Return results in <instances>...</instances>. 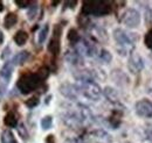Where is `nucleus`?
<instances>
[{"instance_id":"f257e3e1","label":"nucleus","mask_w":152,"mask_h":143,"mask_svg":"<svg viewBox=\"0 0 152 143\" xmlns=\"http://www.w3.org/2000/svg\"><path fill=\"white\" fill-rule=\"evenodd\" d=\"M115 42L117 43V51L119 55L125 56V55L132 54V50L134 49V43L138 40V36L134 33L126 32L122 28H116L113 33Z\"/></svg>"},{"instance_id":"f03ea898","label":"nucleus","mask_w":152,"mask_h":143,"mask_svg":"<svg viewBox=\"0 0 152 143\" xmlns=\"http://www.w3.org/2000/svg\"><path fill=\"white\" fill-rule=\"evenodd\" d=\"M43 83V79L37 72H27L23 73L17 82V89L20 91L21 94H29L38 90L41 84Z\"/></svg>"},{"instance_id":"7ed1b4c3","label":"nucleus","mask_w":152,"mask_h":143,"mask_svg":"<svg viewBox=\"0 0 152 143\" xmlns=\"http://www.w3.org/2000/svg\"><path fill=\"white\" fill-rule=\"evenodd\" d=\"M110 1H84L82 4L81 14L86 17H104L111 13Z\"/></svg>"},{"instance_id":"20e7f679","label":"nucleus","mask_w":152,"mask_h":143,"mask_svg":"<svg viewBox=\"0 0 152 143\" xmlns=\"http://www.w3.org/2000/svg\"><path fill=\"white\" fill-rule=\"evenodd\" d=\"M75 85L80 92V95H82L91 101H98L103 93L101 86L95 80H78V82H76Z\"/></svg>"},{"instance_id":"39448f33","label":"nucleus","mask_w":152,"mask_h":143,"mask_svg":"<svg viewBox=\"0 0 152 143\" xmlns=\"http://www.w3.org/2000/svg\"><path fill=\"white\" fill-rule=\"evenodd\" d=\"M121 22L128 28H137L140 25V14L134 8H126L121 15Z\"/></svg>"},{"instance_id":"423d86ee","label":"nucleus","mask_w":152,"mask_h":143,"mask_svg":"<svg viewBox=\"0 0 152 143\" xmlns=\"http://www.w3.org/2000/svg\"><path fill=\"white\" fill-rule=\"evenodd\" d=\"M74 49L82 57H94L97 54L96 46L88 38H81L80 42L74 46Z\"/></svg>"},{"instance_id":"0eeeda50","label":"nucleus","mask_w":152,"mask_h":143,"mask_svg":"<svg viewBox=\"0 0 152 143\" xmlns=\"http://www.w3.org/2000/svg\"><path fill=\"white\" fill-rule=\"evenodd\" d=\"M61 34H62V27L60 25H56L53 30V36L48 43V51L54 56H57L61 51Z\"/></svg>"},{"instance_id":"6e6552de","label":"nucleus","mask_w":152,"mask_h":143,"mask_svg":"<svg viewBox=\"0 0 152 143\" xmlns=\"http://www.w3.org/2000/svg\"><path fill=\"white\" fill-rule=\"evenodd\" d=\"M134 112L138 116L150 119L152 118V101L149 99H140L134 105Z\"/></svg>"},{"instance_id":"1a4fd4ad","label":"nucleus","mask_w":152,"mask_h":143,"mask_svg":"<svg viewBox=\"0 0 152 143\" xmlns=\"http://www.w3.org/2000/svg\"><path fill=\"white\" fill-rule=\"evenodd\" d=\"M88 140L93 143H113V136L104 129H94L88 134Z\"/></svg>"},{"instance_id":"9d476101","label":"nucleus","mask_w":152,"mask_h":143,"mask_svg":"<svg viewBox=\"0 0 152 143\" xmlns=\"http://www.w3.org/2000/svg\"><path fill=\"white\" fill-rule=\"evenodd\" d=\"M60 93L67 98L68 100H72V101H76L81 95H80V92L76 87L75 84H70V83H63L60 85L58 87Z\"/></svg>"},{"instance_id":"9b49d317","label":"nucleus","mask_w":152,"mask_h":143,"mask_svg":"<svg viewBox=\"0 0 152 143\" xmlns=\"http://www.w3.org/2000/svg\"><path fill=\"white\" fill-rule=\"evenodd\" d=\"M128 69L133 74L139 73L144 69V59H143V57L139 54H137V53H132L129 56V59H128Z\"/></svg>"},{"instance_id":"f8f14e48","label":"nucleus","mask_w":152,"mask_h":143,"mask_svg":"<svg viewBox=\"0 0 152 143\" xmlns=\"http://www.w3.org/2000/svg\"><path fill=\"white\" fill-rule=\"evenodd\" d=\"M103 94L107 98V100L113 104V105H121V97L117 90H115L114 87L107 86L105 89L103 90Z\"/></svg>"},{"instance_id":"ddd939ff","label":"nucleus","mask_w":152,"mask_h":143,"mask_svg":"<svg viewBox=\"0 0 152 143\" xmlns=\"http://www.w3.org/2000/svg\"><path fill=\"white\" fill-rule=\"evenodd\" d=\"M13 69H14V65H13L12 61H6L4 63V65L1 66V69H0V78L5 83H8L11 80V77L13 74Z\"/></svg>"},{"instance_id":"4468645a","label":"nucleus","mask_w":152,"mask_h":143,"mask_svg":"<svg viewBox=\"0 0 152 143\" xmlns=\"http://www.w3.org/2000/svg\"><path fill=\"white\" fill-rule=\"evenodd\" d=\"M64 58L68 63H70L73 65H82L83 64V57L78 54L75 49L68 50L64 55Z\"/></svg>"},{"instance_id":"2eb2a0df","label":"nucleus","mask_w":152,"mask_h":143,"mask_svg":"<svg viewBox=\"0 0 152 143\" xmlns=\"http://www.w3.org/2000/svg\"><path fill=\"white\" fill-rule=\"evenodd\" d=\"M18 121H19V116L14 110H10L6 113L5 118H4V125L8 128H15L18 127Z\"/></svg>"},{"instance_id":"dca6fc26","label":"nucleus","mask_w":152,"mask_h":143,"mask_svg":"<svg viewBox=\"0 0 152 143\" xmlns=\"http://www.w3.org/2000/svg\"><path fill=\"white\" fill-rule=\"evenodd\" d=\"M111 78H113V80L116 84H118L121 86H124V85H126L129 83L128 76L123 71H121V70H114L111 72Z\"/></svg>"},{"instance_id":"f3484780","label":"nucleus","mask_w":152,"mask_h":143,"mask_svg":"<svg viewBox=\"0 0 152 143\" xmlns=\"http://www.w3.org/2000/svg\"><path fill=\"white\" fill-rule=\"evenodd\" d=\"M17 22H18V15L13 12H10L6 14V17L4 19V27L6 29H11L17 25Z\"/></svg>"},{"instance_id":"a211bd4d","label":"nucleus","mask_w":152,"mask_h":143,"mask_svg":"<svg viewBox=\"0 0 152 143\" xmlns=\"http://www.w3.org/2000/svg\"><path fill=\"white\" fill-rule=\"evenodd\" d=\"M13 41H14V43H15L17 46H19V47L25 46L26 42L28 41V34H27V32H25V30H22V29L18 30V32L14 34Z\"/></svg>"},{"instance_id":"6ab92c4d","label":"nucleus","mask_w":152,"mask_h":143,"mask_svg":"<svg viewBox=\"0 0 152 143\" xmlns=\"http://www.w3.org/2000/svg\"><path fill=\"white\" fill-rule=\"evenodd\" d=\"M0 143H18V142H17V139H15L13 131L10 130V129H5L1 133Z\"/></svg>"},{"instance_id":"aec40b11","label":"nucleus","mask_w":152,"mask_h":143,"mask_svg":"<svg viewBox=\"0 0 152 143\" xmlns=\"http://www.w3.org/2000/svg\"><path fill=\"white\" fill-rule=\"evenodd\" d=\"M28 58H29L28 51H21V53L14 55V57L12 58V63H13V65H21V64L26 63Z\"/></svg>"},{"instance_id":"412c9836","label":"nucleus","mask_w":152,"mask_h":143,"mask_svg":"<svg viewBox=\"0 0 152 143\" xmlns=\"http://www.w3.org/2000/svg\"><path fill=\"white\" fill-rule=\"evenodd\" d=\"M121 118L122 114L119 113V110H115L113 115L109 118V125L113 127V129H117V127L121 125Z\"/></svg>"},{"instance_id":"4be33fe9","label":"nucleus","mask_w":152,"mask_h":143,"mask_svg":"<svg viewBox=\"0 0 152 143\" xmlns=\"http://www.w3.org/2000/svg\"><path fill=\"white\" fill-rule=\"evenodd\" d=\"M97 55H98L99 61L103 62V63H105V64H109L113 61V55L110 54V51H108L107 49H101Z\"/></svg>"},{"instance_id":"5701e85b","label":"nucleus","mask_w":152,"mask_h":143,"mask_svg":"<svg viewBox=\"0 0 152 143\" xmlns=\"http://www.w3.org/2000/svg\"><path fill=\"white\" fill-rule=\"evenodd\" d=\"M68 41L73 44V46H76L78 42H80V40H81V36L78 34V32L76 30L75 28H72V29H69V32H68Z\"/></svg>"},{"instance_id":"b1692460","label":"nucleus","mask_w":152,"mask_h":143,"mask_svg":"<svg viewBox=\"0 0 152 143\" xmlns=\"http://www.w3.org/2000/svg\"><path fill=\"white\" fill-rule=\"evenodd\" d=\"M48 33H49V25L46 23V25L40 29V32H39V34H38L39 44H42V43L46 41V38H47V36H48Z\"/></svg>"},{"instance_id":"393cba45","label":"nucleus","mask_w":152,"mask_h":143,"mask_svg":"<svg viewBox=\"0 0 152 143\" xmlns=\"http://www.w3.org/2000/svg\"><path fill=\"white\" fill-rule=\"evenodd\" d=\"M40 124H41V127H42L43 130H48L53 126V118L50 115H46V116H43L41 119V122Z\"/></svg>"},{"instance_id":"a878e982","label":"nucleus","mask_w":152,"mask_h":143,"mask_svg":"<svg viewBox=\"0 0 152 143\" xmlns=\"http://www.w3.org/2000/svg\"><path fill=\"white\" fill-rule=\"evenodd\" d=\"M38 5H37V2H33L29 7H28V11H27V17L29 20H33V19L37 17V14H38Z\"/></svg>"},{"instance_id":"bb28decb","label":"nucleus","mask_w":152,"mask_h":143,"mask_svg":"<svg viewBox=\"0 0 152 143\" xmlns=\"http://www.w3.org/2000/svg\"><path fill=\"white\" fill-rule=\"evenodd\" d=\"M25 104H26V106L28 108H35L40 104V99H39L38 95H34V97L29 98L28 100H26Z\"/></svg>"},{"instance_id":"cd10ccee","label":"nucleus","mask_w":152,"mask_h":143,"mask_svg":"<svg viewBox=\"0 0 152 143\" xmlns=\"http://www.w3.org/2000/svg\"><path fill=\"white\" fill-rule=\"evenodd\" d=\"M18 133H19V136L22 139V140H28V137H29V135H28V131H27V129H26V127L23 124H20L18 125Z\"/></svg>"},{"instance_id":"c85d7f7f","label":"nucleus","mask_w":152,"mask_h":143,"mask_svg":"<svg viewBox=\"0 0 152 143\" xmlns=\"http://www.w3.org/2000/svg\"><path fill=\"white\" fill-rule=\"evenodd\" d=\"M144 43H145V46H146L150 50H152V28L151 29H149V32L145 34Z\"/></svg>"},{"instance_id":"c756f323","label":"nucleus","mask_w":152,"mask_h":143,"mask_svg":"<svg viewBox=\"0 0 152 143\" xmlns=\"http://www.w3.org/2000/svg\"><path fill=\"white\" fill-rule=\"evenodd\" d=\"M14 2L19 8H28L33 4V1H29V0H15Z\"/></svg>"},{"instance_id":"7c9ffc66","label":"nucleus","mask_w":152,"mask_h":143,"mask_svg":"<svg viewBox=\"0 0 152 143\" xmlns=\"http://www.w3.org/2000/svg\"><path fill=\"white\" fill-rule=\"evenodd\" d=\"M145 136H146V139L150 142H152V125L146 126V128H145Z\"/></svg>"},{"instance_id":"2f4dec72","label":"nucleus","mask_w":152,"mask_h":143,"mask_svg":"<svg viewBox=\"0 0 152 143\" xmlns=\"http://www.w3.org/2000/svg\"><path fill=\"white\" fill-rule=\"evenodd\" d=\"M63 143H84L81 139H67Z\"/></svg>"},{"instance_id":"473e14b6","label":"nucleus","mask_w":152,"mask_h":143,"mask_svg":"<svg viewBox=\"0 0 152 143\" xmlns=\"http://www.w3.org/2000/svg\"><path fill=\"white\" fill-rule=\"evenodd\" d=\"M46 143H55V137L54 135H48L46 137Z\"/></svg>"},{"instance_id":"72a5a7b5","label":"nucleus","mask_w":152,"mask_h":143,"mask_svg":"<svg viewBox=\"0 0 152 143\" xmlns=\"http://www.w3.org/2000/svg\"><path fill=\"white\" fill-rule=\"evenodd\" d=\"M8 53H10V48L7 47V48H6V50H5V51H2V55H1V58H2V59H5V58H6V57H7L8 55H10Z\"/></svg>"},{"instance_id":"f704fd0d","label":"nucleus","mask_w":152,"mask_h":143,"mask_svg":"<svg viewBox=\"0 0 152 143\" xmlns=\"http://www.w3.org/2000/svg\"><path fill=\"white\" fill-rule=\"evenodd\" d=\"M4 43V34H2V32L0 30V44H2Z\"/></svg>"},{"instance_id":"c9c22d12","label":"nucleus","mask_w":152,"mask_h":143,"mask_svg":"<svg viewBox=\"0 0 152 143\" xmlns=\"http://www.w3.org/2000/svg\"><path fill=\"white\" fill-rule=\"evenodd\" d=\"M4 11V5H2V2L0 1V12H2Z\"/></svg>"}]
</instances>
